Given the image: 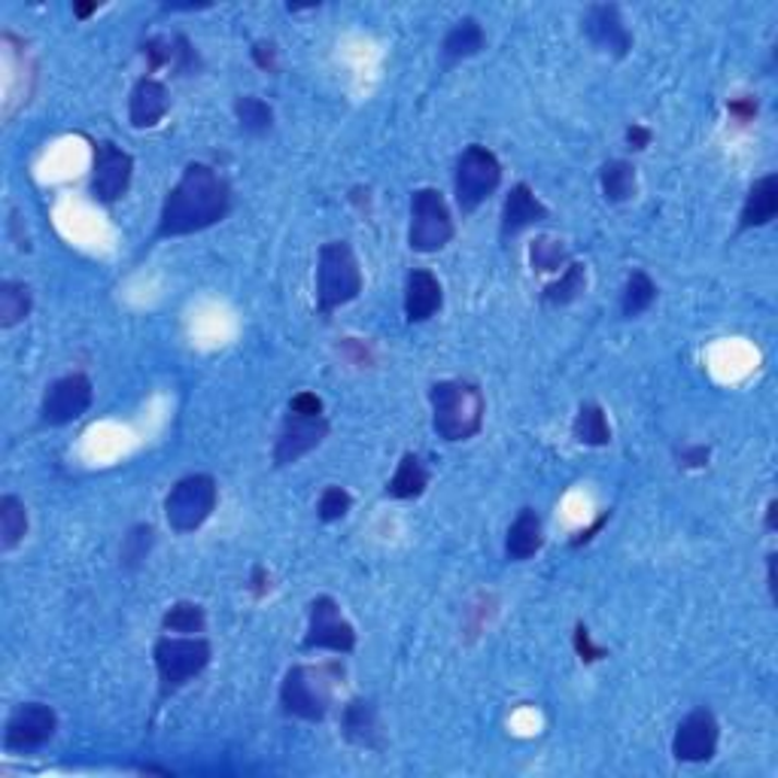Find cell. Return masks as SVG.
I'll list each match as a JSON object with an SVG mask.
<instances>
[{"instance_id":"7402d4cb","label":"cell","mask_w":778,"mask_h":778,"mask_svg":"<svg viewBox=\"0 0 778 778\" xmlns=\"http://www.w3.org/2000/svg\"><path fill=\"white\" fill-rule=\"evenodd\" d=\"M429 481H432V471L426 466V459L420 453H402V459L396 463V471L393 478L386 481V490L383 493L390 499H398V502H414L429 490Z\"/></svg>"},{"instance_id":"e0dca14e","label":"cell","mask_w":778,"mask_h":778,"mask_svg":"<svg viewBox=\"0 0 778 778\" xmlns=\"http://www.w3.org/2000/svg\"><path fill=\"white\" fill-rule=\"evenodd\" d=\"M544 219H551V207L538 199L536 189L529 183H514L505 195L502 213H499V238L511 241V238L524 235L526 228L541 226Z\"/></svg>"},{"instance_id":"4316f807","label":"cell","mask_w":778,"mask_h":778,"mask_svg":"<svg viewBox=\"0 0 778 778\" xmlns=\"http://www.w3.org/2000/svg\"><path fill=\"white\" fill-rule=\"evenodd\" d=\"M28 536V508L15 493L0 495V551H15Z\"/></svg>"},{"instance_id":"7dc6e473","label":"cell","mask_w":778,"mask_h":778,"mask_svg":"<svg viewBox=\"0 0 778 778\" xmlns=\"http://www.w3.org/2000/svg\"><path fill=\"white\" fill-rule=\"evenodd\" d=\"M98 10L100 3H80V0H73V19H80V22H88Z\"/></svg>"},{"instance_id":"7a4b0ae2","label":"cell","mask_w":778,"mask_h":778,"mask_svg":"<svg viewBox=\"0 0 778 778\" xmlns=\"http://www.w3.org/2000/svg\"><path fill=\"white\" fill-rule=\"evenodd\" d=\"M429 408H432V429L441 441L459 444L481 435L487 417V398L478 383L451 378L429 386Z\"/></svg>"},{"instance_id":"1f68e13d","label":"cell","mask_w":778,"mask_h":778,"mask_svg":"<svg viewBox=\"0 0 778 778\" xmlns=\"http://www.w3.org/2000/svg\"><path fill=\"white\" fill-rule=\"evenodd\" d=\"M156 548V526L153 524H134L122 536V548H119V566L125 572H134L146 563V556Z\"/></svg>"},{"instance_id":"30bf717a","label":"cell","mask_w":778,"mask_h":778,"mask_svg":"<svg viewBox=\"0 0 778 778\" xmlns=\"http://www.w3.org/2000/svg\"><path fill=\"white\" fill-rule=\"evenodd\" d=\"M134 180V158L113 141L92 143V173H88V195L100 207H113L125 199Z\"/></svg>"},{"instance_id":"8992f818","label":"cell","mask_w":778,"mask_h":778,"mask_svg":"<svg viewBox=\"0 0 778 778\" xmlns=\"http://www.w3.org/2000/svg\"><path fill=\"white\" fill-rule=\"evenodd\" d=\"M502 185V161L483 143H468L453 165V199L463 216L481 211Z\"/></svg>"},{"instance_id":"7c38bea8","label":"cell","mask_w":778,"mask_h":778,"mask_svg":"<svg viewBox=\"0 0 778 778\" xmlns=\"http://www.w3.org/2000/svg\"><path fill=\"white\" fill-rule=\"evenodd\" d=\"M58 715L46 703H19L3 723V751L31 754L56 739Z\"/></svg>"},{"instance_id":"83f0119b","label":"cell","mask_w":778,"mask_h":778,"mask_svg":"<svg viewBox=\"0 0 778 778\" xmlns=\"http://www.w3.org/2000/svg\"><path fill=\"white\" fill-rule=\"evenodd\" d=\"M657 284L651 280V274L645 268H636L630 277H626V284H623L621 289V316L623 320H636V316H642V313H648L654 308V301H657Z\"/></svg>"},{"instance_id":"836d02e7","label":"cell","mask_w":778,"mask_h":778,"mask_svg":"<svg viewBox=\"0 0 778 778\" xmlns=\"http://www.w3.org/2000/svg\"><path fill=\"white\" fill-rule=\"evenodd\" d=\"M350 511H354V495L347 493L344 487H338V483H328L326 490L320 493V502H316L320 524H338Z\"/></svg>"},{"instance_id":"52a82bcc","label":"cell","mask_w":778,"mask_h":778,"mask_svg":"<svg viewBox=\"0 0 778 778\" xmlns=\"http://www.w3.org/2000/svg\"><path fill=\"white\" fill-rule=\"evenodd\" d=\"M219 505V483L207 471L185 475L165 495V520L177 536L199 532Z\"/></svg>"},{"instance_id":"7bdbcfd3","label":"cell","mask_w":778,"mask_h":778,"mask_svg":"<svg viewBox=\"0 0 778 778\" xmlns=\"http://www.w3.org/2000/svg\"><path fill=\"white\" fill-rule=\"evenodd\" d=\"M340 354L350 356V362H354V366H359V369H369V366H374V354H371V347L366 344V340L344 338L340 340Z\"/></svg>"},{"instance_id":"ac0fdd59","label":"cell","mask_w":778,"mask_h":778,"mask_svg":"<svg viewBox=\"0 0 778 778\" xmlns=\"http://www.w3.org/2000/svg\"><path fill=\"white\" fill-rule=\"evenodd\" d=\"M405 320L410 326L429 323L444 308V286L429 268H414L405 277Z\"/></svg>"},{"instance_id":"d590c367","label":"cell","mask_w":778,"mask_h":778,"mask_svg":"<svg viewBox=\"0 0 778 778\" xmlns=\"http://www.w3.org/2000/svg\"><path fill=\"white\" fill-rule=\"evenodd\" d=\"M572 648H575V657H578L584 666L602 663V660L609 657V648L594 642V633H590V626L584 621L575 623V630H572Z\"/></svg>"},{"instance_id":"6da1fadb","label":"cell","mask_w":778,"mask_h":778,"mask_svg":"<svg viewBox=\"0 0 778 778\" xmlns=\"http://www.w3.org/2000/svg\"><path fill=\"white\" fill-rule=\"evenodd\" d=\"M235 207V192L228 180L211 165L192 161L185 165L177 185L170 189L156 223V241L170 238H189L207 228L219 226Z\"/></svg>"},{"instance_id":"8d00e7d4","label":"cell","mask_w":778,"mask_h":778,"mask_svg":"<svg viewBox=\"0 0 778 778\" xmlns=\"http://www.w3.org/2000/svg\"><path fill=\"white\" fill-rule=\"evenodd\" d=\"M141 52L146 58V76H153L173 64V37H149L141 46Z\"/></svg>"},{"instance_id":"c3c4849f","label":"cell","mask_w":778,"mask_h":778,"mask_svg":"<svg viewBox=\"0 0 778 778\" xmlns=\"http://www.w3.org/2000/svg\"><path fill=\"white\" fill-rule=\"evenodd\" d=\"M766 590L776 599V553H766Z\"/></svg>"},{"instance_id":"5bb4252c","label":"cell","mask_w":778,"mask_h":778,"mask_svg":"<svg viewBox=\"0 0 778 778\" xmlns=\"http://www.w3.org/2000/svg\"><path fill=\"white\" fill-rule=\"evenodd\" d=\"M721 742V723L715 711L706 706L687 711L672 737V757L679 764H708L718 754Z\"/></svg>"},{"instance_id":"cb8c5ba5","label":"cell","mask_w":778,"mask_h":778,"mask_svg":"<svg viewBox=\"0 0 778 778\" xmlns=\"http://www.w3.org/2000/svg\"><path fill=\"white\" fill-rule=\"evenodd\" d=\"M599 189H602V199L609 201V204H626V201H633L638 192L636 165L626 161V158H609V161L599 168Z\"/></svg>"},{"instance_id":"d4e9b609","label":"cell","mask_w":778,"mask_h":778,"mask_svg":"<svg viewBox=\"0 0 778 778\" xmlns=\"http://www.w3.org/2000/svg\"><path fill=\"white\" fill-rule=\"evenodd\" d=\"M587 292V265L584 262H568L566 268L553 277L551 284L541 289V301L551 308H568Z\"/></svg>"},{"instance_id":"4fadbf2b","label":"cell","mask_w":778,"mask_h":778,"mask_svg":"<svg viewBox=\"0 0 778 778\" xmlns=\"http://www.w3.org/2000/svg\"><path fill=\"white\" fill-rule=\"evenodd\" d=\"M328 417L320 414V417H301V414H292L286 410L284 423H280V432L274 439V447H271V463L274 468H286L296 466L298 459H304L308 453H313L328 435Z\"/></svg>"},{"instance_id":"484cf974","label":"cell","mask_w":778,"mask_h":778,"mask_svg":"<svg viewBox=\"0 0 778 778\" xmlns=\"http://www.w3.org/2000/svg\"><path fill=\"white\" fill-rule=\"evenodd\" d=\"M572 439L584 447H609L611 444V423L609 414L596 402H584L572 420Z\"/></svg>"},{"instance_id":"f1b7e54d","label":"cell","mask_w":778,"mask_h":778,"mask_svg":"<svg viewBox=\"0 0 778 778\" xmlns=\"http://www.w3.org/2000/svg\"><path fill=\"white\" fill-rule=\"evenodd\" d=\"M207 630V609L201 602L192 599H180L168 606V611L161 614V633H173V636H201Z\"/></svg>"},{"instance_id":"ffe728a7","label":"cell","mask_w":778,"mask_h":778,"mask_svg":"<svg viewBox=\"0 0 778 778\" xmlns=\"http://www.w3.org/2000/svg\"><path fill=\"white\" fill-rule=\"evenodd\" d=\"M778 216V177L776 173H764L761 180H754L745 192V201L739 207L737 231H754V228H766Z\"/></svg>"},{"instance_id":"ee69618b","label":"cell","mask_w":778,"mask_h":778,"mask_svg":"<svg viewBox=\"0 0 778 778\" xmlns=\"http://www.w3.org/2000/svg\"><path fill=\"white\" fill-rule=\"evenodd\" d=\"M271 587H274V584H271V572L262 566V563H255V566L250 568V580H247V590H250V596H253L255 602H259V599H265V596L271 594Z\"/></svg>"},{"instance_id":"b9f144b4","label":"cell","mask_w":778,"mask_h":778,"mask_svg":"<svg viewBox=\"0 0 778 778\" xmlns=\"http://www.w3.org/2000/svg\"><path fill=\"white\" fill-rule=\"evenodd\" d=\"M623 143H626L630 153H645L654 143V131L648 125H642V122H630L626 131H623Z\"/></svg>"},{"instance_id":"44dd1931","label":"cell","mask_w":778,"mask_h":778,"mask_svg":"<svg viewBox=\"0 0 778 778\" xmlns=\"http://www.w3.org/2000/svg\"><path fill=\"white\" fill-rule=\"evenodd\" d=\"M541 548H544V524H541L536 508L524 505L517 511V517L511 520L508 532H505V560L508 563H526Z\"/></svg>"},{"instance_id":"ba28073f","label":"cell","mask_w":778,"mask_h":778,"mask_svg":"<svg viewBox=\"0 0 778 778\" xmlns=\"http://www.w3.org/2000/svg\"><path fill=\"white\" fill-rule=\"evenodd\" d=\"M456 238V223L447 199L435 185H420L410 192L408 247L414 253H439Z\"/></svg>"},{"instance_id":"f35d334b","label":"cell","mask_w":778,"mask_h":778,"mask_svg":"<svg viewBox=\"0 0 778 778\" xmlns=\"http://www.w3.org/2000/svg\"><path fill=\"white\" fill-rule=\"evenodd\" d=\"M250 58H253V64L262 73L277 76V71H280V52H277V43L255 40L253 46H250Z\"/></svg>"},{"instance_id":"2e32d148","label":"cell","mask_w":778,"mask_h":778,"mask_svg":"<svg viewBox=\"0 0 778 778\" xmlns=\"http://www.w3.org/2000/svg\"><path fill=\"white\" fill-rule=\"evenodd\" d=\"M340 737L347 745L366 751L386 749V733H383L381 708L369 696H354L347 706L340 708Z\"/></svg>"},{"instance_id":"277c9868","label":"cell","mask_w":778,"mask_h":778,"mask_svg":"<svg viewBox=\"0 0 778 778\" xmlns=\"http://www.w3.org/2000/svg\"><path fill=\"white\" fill-rule=\"evenodd\" d=\"M366 277L350 241H326L316 253V313H332L362 296Z\"/></svg>"},{"instance_id":"8fae6325","label":"cell","mask_w":778,"mask_h":778,"mask_svg":"<svg viewBox=\"0 0 778 778\" xmlns=\"http://www.w3.org/2000/svg\"><path fill=\"white\" fill-rule=\"evenodd\" d=\"M95 402V383L85 371H71L46 386L40 402V426L61 429L85 417V410Z\"/></svg>"},{"instance_id":"3957f363","label":"cell","mask_w":778,"mask_h":778,"mask_svg":"<svg viewBox=\"0 0 778 778\" xmlns=\"http://www.w3.org/2000/svg\"><path fill=\"white\" fill-rule=\"evenodd\" d=\"M344 675L338 663H296L280 681V711L304 723H323L335 703V684Z\"/></svg>"},{"instance_id":"9c48e42d","label":"cell","mask_w":778,"mask_h":778,"mask_svg":"<svg viewBox=\"0 0 778 778\" xmlns=\"http://www.w3.org/2000/svg\"><path fill=\"white\" fill-rule=\"evenodd\" d=\"M359 645L356 626L344 614L335 596L320 594L308 606V630L301 638V651H332V654H354Z\"/></svg>"},{"instance_id":"bcb514c9","label":"cell","mask_w":778,"mask_h":778,"mask_svg":"<svg viewBox=\"0 0 778 778\" xmlns=\"http://www.w3.org/2000/svg\"><path fill=\"white\" fill-rule=\"evenodd\" d=\"M764 529H766V532H776V529H778V499H769V502H766Z\"/></svg>"},{"instance_id":"e575fe53","label":"cell","mask_w":778,"mask_h":778,"mask_svg":"<svg viewBox=\"0 0 778 778\" xmlns=\"http://www.w3.org/2000/svg\"><path fill=\"white\" fill-rule=\"evenodd\" d=\"M201 68H204V58L195 49V43L189 40L185 34H173V64H170V71L177 76H199Z\"/></svg>"},{"instance_id":"f546056e","label":"cell","mask_w":778,"mask_h":778,"mask_svg":"<svg viewBox=\"0 0 778 778\" xmlns=\"http://www.w3.org/2000/svg\"><path fill=\"white\" fill-rule=\"evenodd\" d=\"M34 311V292L22 280H3L0 284V328H13L25 323Z\"/></svg>"},{"instance_id":"60d3db41","label":"cell","mask_w":778,"mask_h":778,"mask_svg":"<svg viewBox=\"0 0 778 778\" xmlns=\"http://www.w3.org/2000/svg\"><path fill=\"white\" fill-rule=\"evenodd\" d=\"M286 410L301 414V417H320V414H326V405H323V398L316 396V393L301 390V393H296V396L289 398V408Z\"/></svg>"},{"instance_id":"f6af8a7d","label":"cell","mask_w":778,"mask_h":778,"mask_svg":"<svg viewBox=\"0 0 778 778\" xmlns=\"http://www.w3.org/2000/svg\"><path fill=\"white\" fill-rule=\"evenodd\" d=\"M611 520V508L609 511H599V517H596L594 524L587 526V529H580V532H575V538L568 541V548H584V544H590L602 529H606V524Z\"/></svg>"},{"instance_id":"9a60e30c","label":"cell","mask_w":778,"mask_h":778,"mask_svg":"<svg viewBox=\"0 0 778 778\" xmlns=\"http://www.w3.org/2000/svg\"><path fill=\"white\" fill-rule=\"evenodd\" d=\"M580 31H584V37L590 40L596 52L618 58V61L630 56L633 43H636L633 31L626 28V22H623L618 3H594V7H587V13L580 19Z\"/></svg>"},{"instance_id":"5b68a950","label":"cell","mask_w":778,"mask_h":778,"mask_svg":"<svg viewBox=\"0 0 778 778\" xmlns=\"http://www.w3.org/2000/svg\"><path fill=\"white\" fill-rule=\"evenodd\" d=\"M213 645L204 636H173L165 633L153 645V663L158 675V699H168L183 691L211 666Z\"/></svg>"},{"instance_id":"74e56055","label":"cell","mask_w":778,"mask_h":778,"mask_svg":"<svg viewBox=\"0 0 778 778\" xmlns=\"http://www.w3.org/2000/svg\"><path fill=\"white\" fill-rule=\"evenodd\" d=\"M711 459V447L708 444H684V447H675V466L681 471H699V468L708 466Z\"/></svg>"},{"instance_id":"4dcf8cb0","label":"cell","mask_w":778,"mask_h":778,"mask_svg":"<svg viewBox=\"0 0 778 778\" xmlns=\"http://www.w3.org/2000/svg\"><path fill=\"white\" fill-rule=\"evenodd\" d=\"M235 119H238L243 134L265 137L274 128V107H271L268 100L255 98V95H238L235 98Z\"/></svg>"},{"instance_id":"603a6c76","label":"cell","mask_w":778,"mask_h":778,"mask_svg":"<svg viewBox=\"0 0 778 778\" xmlns=\"http://www.w3.org/2000/svg\"><path fill=\"white\" fill-rule=\"evenodd\" d=\"M483 49H487V31H483V25L475 15H463V19L444 34V40H441V58H444V64L468 61V58L481 56Z\"/></svg>"},{"instance_id":"d6a6232c","label":"cell","mask_w":778,"mask_h":778,"mask_svg":"<svg viewBox=\"0 0 778 778\" xmlns=\"http://www.w3.org/2000/svg\"><path fill=\"white\" fill-rule=\"evenodd\" d=\"M568 262H572V253L560 238L538 235L536 241L529 243V268L536 274H560Z\"/></svg>"},{"instance_id":"ab89813d","label":"cell","mask_w":778,"mask_h":778,"mask_svg":"<svg viewBox=\"0 0 778 778\" xmlns=\"http://www.w3.org/2000/svg\"><path fill=\"white\" fill-rule=\"evenodd\" d=\"M727 113H730V119L739 122V125H751V122L757 119V113H761V100L754 98V95L730 98L727 100Z\"/></svg>"},{"instance_id":"d6986e66","label":"cell","mask_w":778,"mask_h":778,"mask_svg":"<svg viewBox=\"0 0 778 778\" xmlns=\"http://www.w3.org/2000/svg\"><path fill=\"white\" fill-rule=\"evenodd\" d=\"M170 113V92L168 85L156 76H141L131 95H128V122L137 131L161 125V119Z\"/></svg>"}]
</instances>
